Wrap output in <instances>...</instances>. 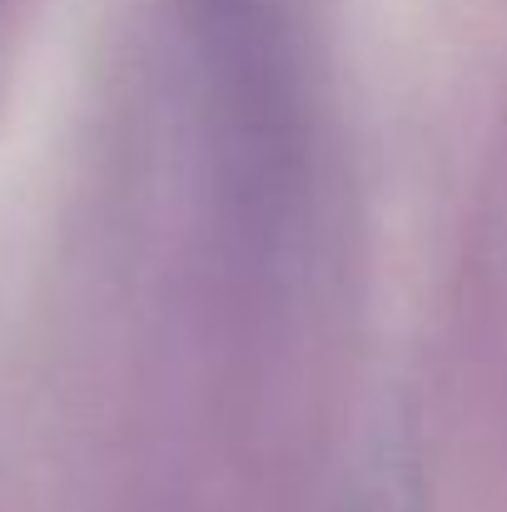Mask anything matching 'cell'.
Masks as SVG:
<instances>
[{"label": "cell", "instance_id": "cell-2", "mask_svg": "<svg viewBox=\"0 0 507 512\" xmlns=\"http://www.w3.org/2000/svg\"><path fill=\"white\" fill-rule=\"evenodd\" d=\"M219 5H229V0H219Z\"/></svg>", "mask_w": 507, "mask_h": 512}, {"label": "cell", "instance_id": "cell-1", "mask_svg": "<svg viewBox=\"0 0 507 512\" xmlns=\"http://www.w3.org/2000/svg\"><path fill=\"white\" fill-rule=\"evenodd\" d=\"M348 512H408V493H403V483L398 478H378L373 488H363Z\"/></svg>", "mask_w": 507, "mask_h": 512}]
</instances>
